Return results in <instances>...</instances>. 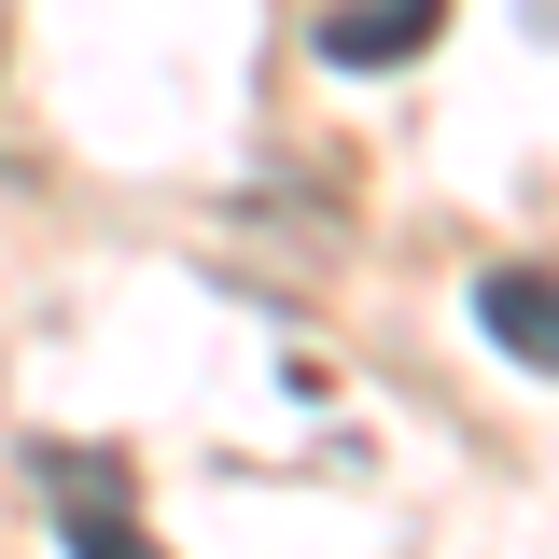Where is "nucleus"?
<instances>
[{"mask_svg": "<svg viewBox=\"0 0 559 559\" xmlns=\"http://www.w3.org/2000/svg\"><path fill=\"white\" fill-rule=\"evenodd\" d=\"M448 28V0H349V14H322V57L336 70H392V57H419Z\"/></svg>", "mask_w": 559, "mask_h": 559, "instance_id": "f257e3e1", "label": "nucleus"}, {"mask_svg": "<svg viewBox=\"0 0 559 559\" xmlns=\"http://www.w3.org/2000/svg\"><path fill=\"white\" fill-rule=\"evenodd\" d=\"M476 322L518 349V364H546V378H559V280H546V266H489V280H476Z\"/></svg>", "mask_w": 559, "mask_h": 559, "instance_id": "f03ea898", "label": "nucleus"}, {"mask_svg": "<svg viewBox=\"0 0 559 559\" xmlns=\"http://www.w3.org/2000/svg\"><path fill=\"white\" fill-rule=\"evenodd\" d=\"M57 532H70V559H168V546H140V532H127L112 462H57Z\"/></svg>", "mask_w": 559, "mask_h": 559, "instance_id": "7ed1b4c3", "label": "nucleus"}]
</instances>
